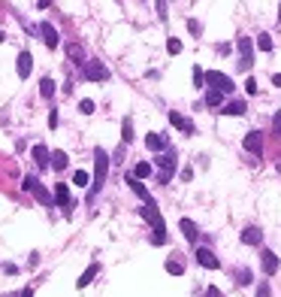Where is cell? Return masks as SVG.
Returning a JSON list of instances; mask_svg holds the SVG:
<instances>
[{
	"label": "cell",
	"instance_id": "cell-1",
	"mask_svg": "<svg viewBox=\"0 0 281 297\" xmlns=\"http://www.w3.org/2000/svg\"><path fill=\"white\" fill-rule=\"evenodd\" d=\"M139 213H142V219H145V222L154 228L151 243H154V246H163V243H166V225H163V216H160L157 203H154V200H148L145 206H139Z\"/></svg>",
	"mask_w": 281,
	"mask_h": 297
},
{
	"label": "cell",
	"instance_id": "cell-2",
	"mask_svg": "<svg viewBox=\"0 0 281 297\" xmlns=\"http://www.w3.org/2000/svg\"><path fill=\"white\" fill-rule=\"evenodd\" d=\"M106 170H109V158H106V152H103V149H94V188H91V200H94V194L103 191Z\"/></svg>",
	"mask_w": 281,
	"mask_h": 297
},
{
	"label": "cell",
	"instance_id": "cell-3",
	"mask_svg": "<svg viewBox=\"0 0 281 297\" xmlns=\"http://www.w3.org/2000/svg\"><path fill=\"white\" fill-rule=\"evenodd\" d=\"M206 85L212 88V91H221V94H230L236 85H233V79L227 76V73H221V70H209L206 73Z\"/></svg>",
	"mask_w": 281,
	"mask_h": 297
},
{
	"label": "cell",
	"instance_id": "cell-4",
	"mask_svg": "<svg viewBox=\"0 0 281 297\" xmlns=\"http://www.w3.org/2000/svg\"><path fill=\"white\" fill-rule=\"evenodd\" d=\"M85 79H91V82H106L109 79V67L103 64V61H97V58H91V61H85Z\"/></svg>",
	"mask_w": 281,
	"mask_h": 297
},
{
	"label": "cell",
	"instance_id": "cell-5",
	"mask_svg": "<svg viewBox=\"0 0 281 297\" xmlns=\"http://www.w3.org/2000/svg\"><path fill=\"white\" fill-rule=\"evenodd\" d=\"M154 164H157V170H160V182L166 185V182L173 179V173H176V152H166V155L154 158Z\"/></svg>",
	"mask_w": 281,
	"mask_h": 297
},
{
	"label": "cell",
	"instance_id": "cell-6",
	"mask_svg": "<svg viewBox=\"0 0 281 297\" xmlns=\"http://www.w3.org/2000/svg\"><path fill=\"white\" fill-rule=\"evenodd\" d=\"M236 46H239V67H242V70H248V67L254 64V46H251V39H248V36H239V39H236Z\"/></svg>",
	"mask_w": 281,
	"mask_h": 297
},
{
	"label": "cell",
	"instance_id": "cell-7",
	"mask_svg": "<svg viewBox=\"0 0 281 297\" xmlns=\"http://www.w3.org/2000/svg\"><path fill=\"white\" fill-rule=\"evenodd\" d=\"M54 203H58V206H64V216H70V213H73V206H76V200L70 197V188H67L64 182H58V188H54Z\"/></svg>",
	"mask_w": 281,
	"mask_h": 297
},
{
	"label": "cell",
	"instance_id": "cell-8",
	"mask_svg": "<svg viewBox=\"0 0 281 297\" xmlns=\"http://www.w3.org/2000/svg\"><path fill=\"white\" fill-rule=\"evenodd\" d=\"M242 146H245V152H251V155H260V152H263V134H260V131H251V134H245Z\"/></svg>",
	"mask_w": 281,
	"mask_h": 297
},
{
	"label": "cell",
	"instance_id": "cell-9",
	"mask_svg": "<svg viewBox=\"0 0 281 297\" xmlns=\"http://www.w3.org/2000/svg\"><path fill=\"white\" fill-rule=\"evenodd\" d=\"M197 264L206 267V270H218V267H221V261L215 258L212 249H197Z\"/></svg>",
	"mask_w": 281,
	"mask_h": 297
},
{
	"label": "cell",
	"instance_id": "cell-10",
	"mask_svg": "<svg viewBox=\"0 0 281 297\" xmlns=\"http://www.w3.org/2000/svg\"><path fill=\"white\" fill-rule=\"evenodd\" d=\"M260 261H263V270H266V276H272V273H278V255L272 252V249H263L260 252Z\"/></svg>",
	"mask_w": 281,
	"mask_h": 297
},
{
	"label": "cell",
	"instance_id": "cell-11",
	"mask_svg": "<svg viewBox=\"0 0 281 297\" xmlns=\"http://www.w3.org/2000/svg\"><path fill=\"white\" fill-rule=\"evenodd\" d=\"M15 70H18V76H21V79H27V76H30V70H33V58H30V52H18Z\"/></svg>",
	"mask_w": 281,
	"mask_h": 297
},
{
	"label": "cell",
	"instance_id": "cell-12",
	"mask_svg": "<svg viewBox=\"0 0 281 297\" xmlns=\"http://www.w3.org/2000/svg\"><path fill=\"white\" fill-rule=\"evenodd\" d=\"M39 39H42L48 49H54V46H58V30H54L48 21H42V24H39Z\"/></svg>",
	"mask_w": 281,
	"mask_h": 297
},
{
	"label": "cell",
	"instance_id": "cell-13",
	"mask_svg": "<svg viewBox=\"0 0 281 297\" xmlns=\"http://www.w3.org/2000/svg\"><path fill=\"white\" fill-rule=\"evenodd\" d=\"M242 243L245 246H260L263 243V231L260 228H245L242 231Z\"/></svg>",
	"mask_w": 281,
	"mask_h": 297
},
{
	"label": "cell",
	"instance_id": "cell-14",
	"mask_svg": "<svg viewBox=\"0 0 281 297\" xmlns=\"http://www.w3.org/2000/svg\"><path fill=\"white\" fill-rule=\"evenodd\" d=\"M170 121L179 128V131H185V134H194L197 128H194V121L191 118H185V115H179V112H170Z\"/></svg>",
	"mask_w": 281,
	"mask_h": 297
},
{
	"label": "cell",
	"instance_id": "cell-15",
	"mask_svg": "<svg viewBox=\"0 0 281 297\" xmlns=\"http://www.w3.org/2000/svg\"><path fill=\"white\" fill-rule=\"evenodd\" d=\"M145 146H148L151 152H163V149H166V137H163V134H148V137H145Z\"/></svg>",
	"mask_w": 281,
	"mask_h": 297
},
{
	"label": "cell",
	"instance_id": "cell-16",
	"mask_svg": "<svg viewBox=\"0 0 281 297\" xmlns=\"http://www.w3.org/2000/svg\"><path fill=\"white\" fill-rule=\"evenodd\" d=\"M33 161H36L39 167H48V161H51V152H48L42 143H36V146H33Z\"/></svg>",
	"mask_w": 281,
	"mask_h": 297
},
{
	"label": "cell",
	"instance_id": "cell-17",
	"mask_svg": "<svg viewBox=\"0 0 281 297\" xmlns=\"http://www.w3.org/2000/svg\"><path fill=\"white\" fill-rule=\"evenodd\" d=\"M127 185H130V191H133V194H136V197H142V200H145V203H148V200H151V194H148V188H145V185H142V182H139V179H133V176H127Z\"/></svg>",
	"mask_w": 281,
	"mask_h": 297
},
{
	"label": "cell",
	"instance_id": "cell-18",
	"mask_svg": "<svg viewBox=\"0 0 281 297\" xmlns=\"http://www.w3.org/2000/svg\"><path fill=\"white\" fill-rule=\"evenodd\" d=\"M245 109H248L245 100H233V103H227L221 112H224V115H245Z\"/></svg>",
	"mask_w": 281,
	"mask_h": 297
},
{
	"label": "cell",
	"instance_id": "cell-19",
	"mask_svg": "<svg viewBox=\"0 0 281 297\" xmlns=\"http://www.w3.org/2000/svg\"><path fill=\"white\" fill-rule=\"evenodd\" d=\"M179 228H182V234H185V237H188L191 243H194V240L200 237V231H197V225H194L191 219H182V222H179Z\"/></svg>",
	"mask_w": 281,
	"mask_h": 297
},
{
	"label": "cell",
	"instance_id": "cell-20",
	"mask_svg": "<svg viewBox=\"0 0 281 297\" xmlns=\"http://www.w3.org/2000/svg\"><path fill=\"white\" fill-rule=\"evenodd\" d=\"M48 164H51L58 173H61V170H67V152H61V149H58V152H51V161H48Z\"/></svg>",
	"mask_w": 281,
	"mask_h": 297
},
{
	"label": "cell",
	"instance_id": "cell-21",
	"mask_svg": "<svg viewBox=\"0 0 281 297\" xmlns=\"http://www.w3.org/2000/svg\"><path fill=\"white\" fill-rule=\"evenodd\" d=\"M33 197H36L39 203H45V206H51V200H54V197H51V194L45 191V185H39V182L33 185Z\"/></svg>",
	"mask_w": 281,
	"mask_h": 297
},
{
	"label": "cell",
	"instance_id": "cell-22",
	"mask_svg": "<svg viewBox=\"0 0 281 297\" xmlns=\"http://www.w3.org/2000/svg\"><path fill=\"white\" fill-rule=\"evenodd\" d=\"M97 270H100V267H97V264H91V267H88V270L82 273V279H79L76 285H79V288H88V285L94 282V276H97Z\"/></svg>",
	"mask_w": 281,
	"mask_h": 297
},
{
	"label": "cell",
	"instance_id": "cell-23",
	"mask_svg": "<svg viewBox=\"0 0 281 297\" xmlns=\"http://www.w3.org/2000/svg\"><path fill=\"white\" fill-rule=\"evenodd\" d=\"M145 176H151V164H148V161H139V164L133 167V179H145Z\"/></svg>",
	"mask_w": 281,
	"mask_h": 297
},
{
	"label": "cell",
	"instance_id": "cell-24",
	"mask_svg": "<svg viewBox=\"0 0 281 297\" xmlns=\"http://www.w3.org/2000/svg\"><path fill=\"white\" fill-rule=\"evenodd\" d=\"M221 103H224V94L209 88V91H206V106H221Z\"/></svg>",
	"mask_w": 281,
	"mask_h": 297
},
{
	"label": "cell",
	"instance_id": "cell-25",
	"mask_svg": "<svg viewBox=\"0 0 281 297\" xmlns=\"http://www.w3.org/2000/svg\"><path fill=\"white\" fill-rule=\"evenodd\" d=\"M121 140L124 143H133V121L130 118H124V124H121Z\"/></svg>",
	"mask_w": 281,
	"mask_h": 297
},
{
	"label": "cell",
	"instance_id": "cell-26",
	"mask_svg": "<svg viewBox=\"0 0 281 297\" xmlns=\"http://www.w3.org/2000/svg\"><path fill=\"white\" fill-rule=\"evenodd\" d=\"M166 270H170L173 276H182V273H185V264H182L179 258H170V261H166Z\"/></svg>",
	"mask_w": 281,
	"mask_h": 297
},
{
	"label": "cell",
	"instance_id": "cell-27",
	"mask_svg": "<svg viewBox=\"0 0 281 297\" xmlns=\"http://www.w3.org/2000/svg\"><path fill=\"white\" fill-rule=\"evenodd\" d=\"M257 49H260V52H272V36H269V33H260V36H257Z\"/></svg>",
	"mask_w": 281,
	"mask_h": 297
},
{
	"label": "cell",
	"instance_id": "cell-28",
	"mask_svg": "<svg viewBox=\"0 0 281 297\" xmlns=\"http://www.w3.org/2000/svg\"><path fill=\"white\" fill-rule=\"evenodd\" d=\"M67 55L76 58V64H85V52H82V46H67Z\"/></svg>",
	"mask_w": 281,
	"mask_h": 297
},
{
	"label": "cell",
	"instance_id": "cell-29",
	"mask_svg": "<svg viewBox=\"0 0 281 297\" xmlns=\"http://www.w3.org/2000/svg\"><path fill=\"white\" fill-rule=\"evenodd\" d=\"M39 94H42V97H51V94H54V82H51L48 76L39 82Z\"/></svg>",
	"mask_w": 281,
	"mask_h": 297
},
{
	"label": "cell",
	"instance_id": "cell-30",
	"mask_svg": "<svg viewBox=\"0 0 281 297\" xmlns=\"http://www.w3.org/2000/svg\"><path fill=\"white\" fill-rule=\"evenodd\" d=\"M73 182H76V185H82V188H85V185H91V176H88V173H85V170H76V173H73Z\"/></svg>",
	"mask_w": 281,
	"mask_h": 297
},
{
	"label": "cell",
	"instance_id": "cell-31",
	"mask_svg": "<svg viewBox=\"0 0 281 297\" xmlns=\"http://www.w3.org/2000/svg\"><path fill=\"white\" fill-rule=\"evenodd\" d=\"M236 282H239V285H248V282H251V270H245V267L236 270Z\"/></svg>",
	"mask_w": 281,
	"mask_h": 297
},
{
	"label": "cell",
	"instance_id": "cell-32",
	"mask_svg": "<svg viewBox=\"0 0 281 297\" xmlns=\"http://www.w3.org/2000/svg\"><path fill=\"white\" fill-rule=\"evenodd\" d=\"M194 85H197V88H203V85H206V73H203L200 67H194Z\"/></svg>",
	"mask_w": 281,
	"mask_h": 297
},
{
	"label": "cell",
	"instance_id": "cell-33",
	"mask_svg": "<svg viewBox=\"0 0 281 297\" xmlns=\"http://www.w3.org/2000/svg\"><path fill=\"white\" fill-rule=\"evenodd\" d=\"M166 49H170V55H179V52H182V39H170Z\"/></svg>",
	"mask_w": 281,
	"mask_h": 297
},
{
	"label": "cell",
	"instance_id": "cell-34",
	"mask_svg": "<svg viewBox=\"0 0 281 297\" xmlns=\"http://www.w3.org/2000/svg\"><path fill=\"white\" fill-rule=\"evenodd\" d=\"M79 109H82L85 115H91V112H94L97 106H94V100H82V103H79Z\"/></svg>",
	"mask_w": 281,
	"mask_h": 297
},
{
	"label": "cell",
	"instance_id": "cell-35",
	"mask_svg": "<svg viewBox=\"0 0 281 297\" xmlns=\"http://www.w3.org/2000/svg\"><path fill=\"white\" fill-rule=\"evenodd\" d=\"M33 185H36V176H24L21 188H24V191H33Z\"/></svg>",
	"mask_w": 281,
	"mask_h": 297
},
{
	"label": "cell",
	"instance_id": "cell-36",
	"mask_svg": "<svg viewBox=\"0 0 281 297\" xmlns=\"http://www.w3.org/2000/svg\"><path fill=\"white\" fill-rule=\"evenodd\" d=\"M188 30H191V33H200V21H194V18H188Z\"/></svg>",
	"mask_w": 281,
	"mask_h": 297
},
{
	"label": "cell",
	"instance_id": "cell-37",
	"mask_svg": "<svg viewBox=\"0 0 281 297\" xmlns=\"http://www.w3.org/2000/svg\"><path fill=\"white\" fill-rule=\"evenodd\" d=\"M245 91H248V94H257V82H254V79H248V82H245Z\"/></svg>",
	"mask_w": 281,
	"mask_h": 297
},
{
	"label": "cell",
	"instance_id": "cell-38",
	"mask_svg": "<svg viewBox=\"0 0 281 297\" xmlns=\"http://www.w3.org/2000/svg\"><path fill=\"white\" fill-rule=\"evenodd\" d=\"M257 297H269V282H263V285L257 288Z\"/></svg>",
	"mask_w": 281,
	"mask_h": 297
},
{
	"label": "cell",
	"instance_id": "cell-39",
	"mask_svg": "<svg viewBox=\"0 0 281 297\" xmlns=\"http://www.w3.org/2000/svg\"><path fill=\"white\" fill-rule=\"evenodd\" d=\"M182 179H185V182H191V179H194V170H191V167H185V170H182Z\"/></svg>",
	"mask_w": 281,
	"mask_h": 297
},
{
	"label": "cell",
	"instance_id": "cell-40",
	"mask_svg": "<svg viewBox=\"0 0 281 297\" xmlns=\"http://www.w3.org/2000/svg\"><path fill=\"white\" fill-rule=\"evenodd\" d=\"M272 124H275V134L281 137V112H275V121H272Z\"/></svg>",
	"mask_w": 281,
	"mask_h": 297
},
{
	"label": "cell",
	"instance_id": "cell-41",
	"mask_svg": "<svg viewBox=\"0 0 281 297\" xmlns=\"http://www.w3.org/2000/svg\"><path fill=\"white\" fill-rule=\"evenodd\" d=\"M206 294H209V297H221V291H218V288H215V285H212V288H209V291H206Z\"/></svg>",
	"mask_w": 281,
	"mask_h": 297
},
{
	"label": "cell",
	"instance_id": "cell-42",
	"mask_svg": "<svg viewBox=\"0 0 281 297\" xmlns=\"http://www.w3.org/2000/svg\"><path fill=\"white\" fill-rule=\"evenodd\" d=\"M18 297H33V288H24V291H21Z\"/></svg>",
	"mask_w": 281,
	"mask_h": 297
},
{
	"label": "cell",
	"instance_id": "cell-43",
	"mask_svg": "<svg viewBox=\"0 0 281 297\" xmlns=\"http://www.w3.org/2000/svg\"><path fill=\"white\" fill-rule=\"evenodd\" d=\"M278 18H281V6H278Z\"/></svg>",
	"mask_w": 281,
	"mask_h": 297
},
{
	"label": "cell",
	"instance_id": "cell-44",
	"mask_svg": "<svg viewBox=\"0 0 281 297\" xmlns=\"http://www.w3.org/2000/svg\"><path fill=\"white\" fill-rule=\"evenodd\" d=\"M3 297H15V294H3Z\"/></svg>",
	"mask_w": 281,
	"mask_h": 297
}]
</instances>
